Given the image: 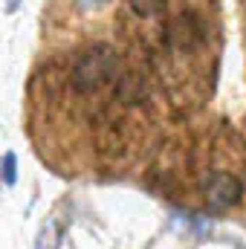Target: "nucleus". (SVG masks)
I'll use <instances>...</instances> for the list:
<instances>
[{
    "instance_id": "nucleus-1",
    "label": "nucleus",
    "mask_w": 246,
    "mask_h": 249,
    "mask_svg": "<svg viewBox=\"0 0 246 249\" xmlns=\"http://www.w3.org/2000/svg\"><path fill=\"white\" fill-rule=\"evenodd\" d=\"M116 72H119L116 50L107 47V44H99L75 61L72 72H70V84H72L75 93L90 96V93H99L102 87H107L116 78Z\"/></svg>"
},
{
    "instance_id": "nucleus-2",
    "label": "nucleus",
    "mask_w": 246,
    "mask_h": 249,
    "mask_svg": "<svg viewBox=\"0 0 246 249\" xmlns=\"http://www.w3.org/2000/svg\"><path fill=\"white\" fill-rule=\"evenodd\" d=\"M203 194L206 200L214 206V209H229V206H238L241 197H244V186L238 177L226 174V171H214L206 177L203 183Z\"/></svg>"
},
{
    "instance_id": "nucleus-3",
    "label": "nucleus",
    "mask_w": 246,
    "mask_h": 249,
    "mask_svg": "<svg viewBox=\"0 0 246 249\" xmlns=\"http://www.w3.org/2000/svg\"><path fill=\"white\" fill-rule=\"evenodd\" d=\"M61 247V226L55 223V220H50L44 229H41V235H38V241H35V249H58Z\"/></svg>"
},
{
    "instance_id": "nucleus-4",
    "label": "nucleus",
    "mask_w": 246,
    "mask_h": 249,
    "mask_svg": "<svg viewBox=\"0 0 246 249\" xmlns=\"http://www.w3.org/2000/svg\"><path fill=\"white\" fill-rule=\"evenodd\" d=\"M136 18H151L162 9V0H127Z\"/></svg>"
},
{
    "instance_id": "nucleus-5",
    "label": "nucleus",
    "mask_w": 246,
    "mask_h": 249,
    "mask_svg": "<svg viewBox=\"0 0 246 249\" xmlns=\"http://www.w3.org/2000/svg\"><path fill=\"white\" fill-rule=\"evenodd\" d=\"M15 180H18V157L12 151H6L3 154V183L15 186Z\"/></svg>"
},
{
    "instance_id": "nucleus-6",
    "label": "nucleus",
    "mask_w": 246,
    "mask_h": 249,
    "mask_svg": "<svg viewBox=\"0 0 246 249\" xmlns=\"http://www.w3.org/2000/svg\"><path fill=\"white\" fill-rule=\"evenodd\" d=\"M105 3H107V0H78L81 9H102Z\"/></svg>"
},
{
    "instance_id": "nucleus-7",
    "label": "nucleus",
    "mask_w": 246,
    "mask_h": 249,
    "mask_svg": "<svg viewBox=\"0 0 246 249\" xmlns=\"http://www.w3.org/2000/svg\"><path fill=\"white\" fill-rule=\"evenodd\" d=\"M3 6H6V12L12 15V12H18V6H20V0H3Z\"/></svg>"
}]
</instances>
